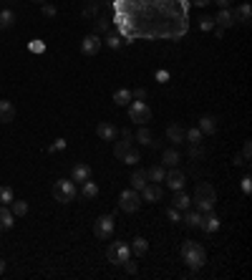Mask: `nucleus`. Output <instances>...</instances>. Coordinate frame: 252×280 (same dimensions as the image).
<instances>
[{
  "instance_id": "obj_29",
  "label": "nucleus",
  "mask_w": 252,
  "mask_h": 280,
  "mask_svg": "<svg viewBox=\"0 0 252 280\" xmlns=\"http://www.w3.org/2000/svg\"><path fill=\"white\" fill-rule=\"evenodd\" d=\"M10 212L15 217H25L28 215V202H23V199H13V202H10Z\"/></svg>"
},
{
  "instance_id": "obj_51",
  "label": "nucleus",
  "mask_w": 252,
  "mask_h": 280,
  "mask_svg": "<svg viewBox=\"0 0 252 280\" xmlns=\"http://www.w3.org/2000/svg\"><path fill=\"white\" fill-rule=\"evenodd\" d=\"M33 3H40V5H43V3H48V0H33Z\"/></svg>"
},
{
  "instance_id": "obj_30",
  "label": "nucleus",
  "mask_w": 252,
  "mask_h": 280,
  "mask_svg": "<svg viewBox=\"0 0 252 280\" xmlns=\"http://www.w3.org/2000/svg\"><path fill=\"white\" fill-rule=\"evenodd\" d=\"M114 101H116V106H126V104H131V91H129V89H119V91L114 94Z\"/></svg>"
},
{
  "instance_id": "obj_41",
  "label": "nucleus",
  "mask_w": 252,
  "mask_h": 280,
  "mask_svg": "<svg viewBox=\"0 0 252 280\" xmlns=\"http://www.w3.org/2000/svg\"><path fill=\"white\" fill-rule=\"evenodd\" d=\"M43 15H46V18H56V5L43 3Z\"/></svg>"
},
{
  "instance_id": "obj_38",
  "label": "nucleus",
  "mask_w": 252,
  "mask_h": 280,
  "mask_svg": "<svg viewBox=\"0 0 252 280\" xmlns=\"http://www.w3.org/2000/svg\"><path fill=\"white\" fill-rule=\"evenodd\" d=\"M166 215H169L172 222H182V210H177V207H169V210H166Z\"/></svg>"
},
{
  "instance_id": "obj_13",
  "label": "nucleus",
  "mask_w": 252,
  "mask_h": 280,
  "mask_svg": "<svg viewBox=\"0 0 252 280\" xmlns=\"http://www.w3.org/2000/svg\"><path fill=\"white\" fill-rule=\"evenodd\" d=\"M0 122L3 124L15 122V104L13 101H0Z\"/></svg>"
},
{
  "instance_id": "obj_39",
  "label": "nucleus",
  "mask_w": 252,
  "mask_h": 280,
  "mask_svg": "<svg viewBox=\"0 0 252 280\" xmlns=\"http://www.w3.org/2000/svg\"><path fill=\"white\" fill-rule=\"evenodd\" d=\"M121 265H124V268H126V273H131V275H136V270H139V268H136V263H134V260H131V258H129V260H124V263H121Z\"/></svg>"
},
{
  "instance_id": "obj_37",
  "label": "nucleus",
  "mask_w": 252,
  "mask_h": 280,
  "mask_svg": "<svg viewBox=\"0 0 252 280\" xmlns=\"http://www.w3.org/2000/svg\"><path fill=\"white\" fill-rule=\"evenodd\" d=\"M104 43H106L109 48H114V51H116V48H121V38H119L116 33H111V35L106 38V41H104Z\"/></svg>"
},
{
  "instance_id": "obj_18",
  "label": "nucleus",
  "mask_w": 252,
  "mask_h": 280,
  "mask_svg": "<svg viewBox=\"0 0 252 280\" xmlns=\"http://www.w3.org/2000/svg\"><path fill=\"white\" fill-rule=\"evenodd\" d=\"M15 222V215L10 212L8 205H0V230H10Z\"/></svg>"
},
{
  "instance_id": "obj_49",
  "label": "nucleus",
  "mask_w": 252,
  "mask_h": 280,
  "mask_svg": "<svg viewBox=\"0 0 252 280\" xmlns=\"http://www.w3.org/2000/svg\"><path fill=\"white\" fill-rule=\"evenodd\" d=\"M215 3H217L220 8H230V3H232V0H215Z\"/></svg>"
},
{
  "instance_id": "obj_34",
  "label": "nucleus",
  "mask_w": 252,
  "mask_h": 280,
  "mask_svg": "<svg viewBox=\"0 0 252 280\" xmlns=\"http://www.w3.org/2000/svg\"><path fill=\"white\" fill-rule=\"evenodd\" d=\"M184 139H187L189 144H202V139H204V134L199 132V127H194V129H189V132H184Z\"/></svg>"
},
{
  "instance_id": "obj_28",
  "label": "nucleus",
  "mask_w": 252,
  "mask_h": 280,
  "mask_svg": "<svg viewBox=\"0 0 252 280\" xmlns=\"http://www.w3.org/2000/svg\"><path fill=\"white\" fill-rule=\"evenodd\" d=\"M10 25H15V13L13 10H0V30H8Z\"/></svg>"
},
{
  "instance_id": "obj_7",
  "label": "nucleus",
  "mask_w": 252,
  "mask_h": 280,
  "mask_svg": "<svg viewBox=\"0 0 252 280\" xmlns=\"http://www.w3.org/2000/svg\"><path fill=\"white\" fill-rule=\"evenodd\" d=\"M114 225H116V220H114L111 215H101V217L96 220V225H94V235H96L99 240H109V237L114 235Z\"/></svg>"
},
{
  "instance_id": "obj_9",
  "label": "nucleus",
  "mask_w": 252,
  "mask_h": 280,
  "mask_svg": "<svg viewBox=\"0 0 252 280\" xmlns=\"http://www.w3.org/2000/svg\"><path fill=\"white\" fill-rule=\"evenodd\" d=\"M131 141H134V134L129 132V129H124V132H119V141L114 144V156L116 159H121L126 151L131 149Z\"/></svg>"
},
{
  "instance_id": "obj_44",
  "label": "nucleus",
  "mask_w": 252,
  "mask_h": 280,
  "mask_svg": "<svg viewBox=\"0 0 252 280\" xmlns=\"http://www.w3.org/2000/svg\"><path fill=\"white\" fill-rule=\"evenodd\" d=\"M28 48H30L33 53H43V51H46V46L40 43V41H30V46H28Z\"/></svg>"
},
{
  "instance_id": "obj_23",
  "label": "nucleus",
  "mask_w": 252,
  "mask_h": 280,
  "mask_svg": "<svg viewBox=\"0 0 252 280\" xmlns=\"http://www.w3.org/2000/svg\"><path fill=\"white\" fill-rule=\"evenodd\" d=\"M250 154H252V144L245 141V144H242V154L235 156V164H237V167H250Z\"/></svg>"
},
{
  "instance_id": "obj_17",
  "label": "nucleus",
  "mask_w": 252,
  "mask_h": 280,
  "mask_svg": "<svg viewBox=\"0 0 252 280\" xmlns=\"http://www.w3.org/2000/svg\"><path fill=\"white\" fill-rule=\"evenodd\" d=\"M129 182H131V189L141 192V189L149 184V179H146V169H134V172H131V177H129Z\"/></svg>"
},
{
  "instance_id": "obj_15",
  "label": "nucleus",
  "mask_w": 252,
  "mask_h": 280,
  "mask_svg": "<svg viewBox=\"0 0 252 280\" xmlns=\"http://www.w3.org/2000/svg\"><path fill=\"white\" fill-rule=\"evenodd\" d=\"M232 18H235V23L247 25V23H250V18H252V8H250V3H242L240 8H235V10H232Z\"/></svg>"
},
{
  "instance_id": "obj_8",
  "label": "nucleus",
  "mask_w": 252,
  "mask_h": 280,
  "mask_svg": "<svg viewBox=\"0 0 252 280\" xmlns=\"http://www.w3.org/2000/svg\"><path fill=\"white\" fill-rule=\"evenodd\" d=\"M164 182H166V187H169V189L179 192V189H184V184H187V177H184V172H182V169H177V167H169V172L164 174Z\"/></svg>"
},
{
  "instance_id": "obj_6",
  "label": "nucleus",
  "mask_w": 252,
  "mask_h": 280,
  "mask_svg": "<svg viewBox=\"0 0 252 280\" xmlns=\"http://www.w3.org/2000/svg\"><path fill=\"white\" fill-rule=\"evenodd\" d=\"M129 119L136 124H146L151 119V109L144 104V101H131L129 104Z\"/></svg>"
},
{
  "instance_id": "obj_2",
  "label": "nucleus",
  "mask_w": 252,
  "mask_h": 280,
  "mask_svg": "<svg viewBox=\"0 0 252 280\" xmlns=\"http://www.w3.org/2000/svg\"><path fill=\"white\" fill-rule=\"evenodd\" d=\"M182 260L192 268V270H199L204 263H207V253L199 243H194V240H187V243L182 245Z\"/></svg>"
},
{
  "instance_id": "obj_36",
  "label": "nucleus",
  "mask_w": 252,
  "mask_h": 280,
  "mask_svg": "<svg viewBox=\"0 0 252 280\" xmlns=\"http://www.w3.org/2000/svg\"><path fill=\"white\" fill-rule=\"evenodd\" d=\"M199 28H202L204 33L215 30V18H209V15H202V18H199Z\"/></svg>"
},
{
  "instance_id": "obj_11",
  "label": "nucleus",
  "mask_w": 252,
  "mask_h": 280,
  "mask_svg": "<svg viewBox=\"0 0 252 280\" xmlns=\"http://www.w3.org/2000/svg\"><path fill=\"white\" fill-rule=\"evenodd\" d=\"M141 197L146 199V202H161V199H164V189H161L156 182H149V184L141 189Z\"/></svg>"
},
{
  "instance_id": "obj_4",
  "label": "nucleus",
  "mask_w": 252,
  "mask_h": 280,
  "mask_svg": "<svg viewBox=\"0 0 252 280\" xmlns=\"http://www.w3.org/2000/svg\"><path fill=\"white\" fill-rule=\"evenodd\" d=\"M106 258H109V263L121 265L124 260H129V258H131V248L126 245V243H121V240H116V243H111V245H109Z\"/></svg>"
},
{
  "instance_id": "obj_10",
  "label": "nucleus",
  "mask_w": 252,
  "mask_h": 280,
  "mask_svg": "<svg viewBox=\"0 0 252 280\" xmlns=\"http://www.w3.org/2000/svg\"><path fill=\"white\" fill-rule=\"evenodd\" d=\"M101 46H104V41L96 35V33H91V35H86L81 41V53L83 56H96L99 51H101Z\"/></svg>"
},
{
  "instance_id": "obj_32",
  "label": "nucleus",
  "mask_w": 252,
  "mask_h": 280,
  "mask_svg": "<svg viewBox=\"0 0 252 280\" xmlns=\"http://www.w3.org/2000/svg\"><path fill=\"white\" fill-rule=\"evenodd\" d=\"M164 174H166V172H164L161 167H156V164H154L151 169H146V179H149V182H156V184L164 182Z\"/></svg>"
},
{
  "instance_id": "obj_45",
  "label": "nucleus",
  "mask_w": 252,
  "mask_h": 280,
  "mask_svg": "<svg viewBox=\"0 0 252 280\" xmlns=\"http://www.w3.org/2000/svg\"><path fill=\"white\" fill-rule=\"evenodd\" d=\"M104 30H109V20L106 18H99L96 20V33H104Z\"/></svg>"
},
{
  "instance_id": "obj_14",
  "label": "nucleus",
  "mask_w": 252,
  "mask_h": 280,
  "mask_svg": "<svg viewBox=\"0 0 252 280\" xmlns=\"http://www.w3.org/2000/svg\"><path fill=\"white\" fill-rule=\"evenodd\" d=\"M71 179L78 182V184H83L86 179H91V167H89V164H76V167L71 169Z\"/></svg>"
},
{
  "instance_id": "obj_20",
  "label": "nucleus",
  "mask_w": 252,
  "mask_h": 280,
  "mask_svg": "<svg viewBox=\"0 0 252 280\" xmlns=\"http://www.w3.org/2000/svg\"><path fill=\"white\" fill-rule=\"evenodd\" d=\"M189 205H192V197L184 192V189H179V192H174V202H172V207H177V210H189Z\"/></svg>"
},
{
  "instance_id": "obj_42",
  "label": "nucleus",
  "mask_w": 252,
  "mask_h": 280,
  "mask_svg": "<svg viewBox=\"0 0 252 280\" xmlns=\"http://www.w3.org/2000/svg\"><path fill=\"white\" fill-rule=\"evenodd\" d=\"M146 99V89H136L131 91V101H144Z\"/></svg>"
},
{
  "instance_id": "obj_27",
  "label": "nucleus",
  "mask_w": 252,
  "mask_h": 280,
  "mask_svg": "<svg viewBox=\"0 0 252 280\" xmlns=\"http://www.w3.org/2000/svg\"><path fill=\"white\" fill-rule=\"evenodd\" d=\"M182 222H184L187 227H199V225H202V212H199V210L187 212V215H182Z\"/></svg>"
},
{
  "instance_id": "obj_26",
  "label": "nucleus",
  "mask_w": 252,
  "mask_h": 280,
  "mask_svg": "<svg viewBox=\"0 0 252 280\" xmlns=\"http://www.w3.org/2000/svg\"><path fill=\"white\" fill-rule=\"evenodd\" d=\"M99 194V187H96V182H91V179H86L83 182V187H81V197L83 199H94Z\"/></svg>"
},
{
  "instance_id": "obj_12",
  "label": "nucleus",
  "mask_w": 252,
  "mask_h": 280,
  "mask_svg": "<svg viewBox=\"0 0 252 280\" xmlns=\"http://www.w3.org/2000/svg\"><path fill=\"white\" fill-rule=\"evenodd\" d=\"M204 232H209V235H212V232H217L220 230V217L217 215H212V212H202V225H199Z\"/></svg>"
},
{
  "instance_id": "obj_21",
  "label": "nucleus",
  "mask_w": 252,
  "mask_h": 280,
  "mask_svg": "<svg viewBox=\"0 0 252 280\" xmlns=\"http://www.w3.org/2000/svg\"><path fill=\"white\" fill-rule=\"evenodd\" d=\"M166 139H169L172 144H182L184 141V129L179 124H169L166 127Z\"/></svg>"
},
{
  "instance_id": "obj_33",
  "label": "nucleus",
  "mask_w": 252,
  "mask_h": 280,
  "mask_svg": "<svg viewBox=\"0 0 252 280\" xmlns=\"http://www.w3.org/2000/svg\"><path fill=\"white\" fill-rule=\"evenodd\" d=\"M136 141H139V144H146V146H151V141H154V134H151L146 127H141V129L136 132Z\"/></svg>"
},
{
  "instance_id": "obj_35",
  "label": "nucleus",
  "mask_w": 252,
  "mask_h": 280,
  "mask_svg": "<svg viewBox=\"0 0 252 280\" xmlns=\"http://www.w3.org/2000/svg\"><path fill=\"white\" fill-rule=\"evenodd\" d=\"M121 159H124V164H131V167H134V164H139V162H141V156H139V154H136V151H134V149H129V151H126V154H124V156H121Z\"/></svg>"
},
{
  "instance_id": "obj_19",
  "label": "nucleus",
  "mask_w": 252,
  "mask_h": 280,
  "mask_svg": "<svg viewBox=\"0 0 252 280\" xmlns=\"http://www.w3.org/2000/svg\"><path fill=\"white\" fill-rule=\"evenodd\" d=\"M199 132H202V134H207V137H209V134H215V132H217V119H215V116H209V114H207V116H202V119H199Z\"/></svg>"
},
{
  "instance_id": "obj_5",
  "label": "nucleus",
  "mask_w": 252,
  "mask_h": 280,
  "mask_svg": "<svg viewBox=\"0 0 252 280\" xmlns=\"http://www.w3.org/2000/svg\"><path fill=\"white\" fill-rule=\"evenodd\" d=\"M119 207H121L124 212H136V210L141 207V194H139L136 189H124V192L119 194Z\"/></svg>"
},
{
  "instance_id": "obj_46",
  "label": "nucleus",
  "mask_w": 252,
  "mask_h": 280,
  "mask_svg": "<svg viewBox=\"0 0 252 280\" xmlns=\"http://www.w3.org/2000/svg\"><path fill=\"white\" fill-rule=\"evenodd\" d=\"M202 154H204V151H202V146H199V144H192V146H189V156H194V159H197V156H202Z\"/></svg>"
},
{
  "instance_id": "obj_22",
  "label": "nucleus",
  "mask_w": 252,
  "mask_h": 280,
  "mask_svg": "<svg viewBox=\"0 0 252 280\" xmlns=\"http://www.w3.org/2000/svg\"><path fill=\"white\" fill-rule=\"evenodd\" d=\"M215 25H220V28H230V25H235L232 10H230V8H222V10L217 13V18H215Z\"/></svg>"
},
{
  "instance_id": "obj_25",
  "label": "nucleus",
  "mask_w": 252,
  "mask_h": 280,
  "mask_svg": "<svg viewBox=\"0 0 252 280\" xmlns=\"http://www.w3.org/2000/svg\"><path fill=\"white\" fill-rule=\"evenodd\" d=\"M161 162H164L166 167H177V164H179V151H177V149H164Z\"/></svg>"
},
{
  "instance_id": "obj_43",
  "label": "nucleus",
  "mask_w": 252,
  "mask_h": 280,
  "mask_svg": "<svg viewBox=\"0 0 252 280\" xmlns=\"http://www.w3.org/2000/svg\"><path fill=\"white\" fill-rule=\"evenodd\" d=\"M48 149H51V151H63V149H66V139H56Z\"/></svg>"
},
{
  "instance_id": "obj_1",
  "label": "nucleus",
  "mask_w": 252,
  "mask_h": 280,
  "mask_svg": "<svg viewBox=\"0 0 252 280\" xmlns=\"http://www.w3.org/2000/svg\"><path fill=\"white\" fill-rule=\"evenodd\" d=\"M192 202L197 205V210H199V212H212V207H215V202H217V192H215V187L209 184V182L197 184Z\"/></svg>"
},
{
  "instance_id": "obj_48",
  "label": "nucleus",
  "mask_w": 252,
  "mask_h": 280,
  "mask_svg": "<svg viewBox=\"0 0 252 280\" xmlns=\"http://www.w3.org/2000/svg\"><path fill=\"white\" fill-rule=\"evenodd\" d=\"M192 3H194L197 8H204V5H209V3H212V0H192Z\"/></svg>"
},
{
  "instance_id": "obj_40",
  "label": "nucleus",
  "mask_w": 252,
  "mask_h": 280,
  "mask_svg": "<svg viewBox=\"0 0 252 280\" xmlns=\"http://www.w3.org/2000/svg\"><path fill=\"white\" fill-rule=\"evenodd\" d=\"M242 192H245V194H250V192H252V177H250V174H245V177H242Z\"/></svg>"
},
{
  "instance_id": "obj_50",
  "label": "nucleus",
  "mask_w": 252,
  "mask_h": 280,
  "mask_svg": "<svg viewBox=\"0 0 252 280\" xmlns=\"http://www.w3.org/2000/svg\"><path fill=\"white\" fill-rule=\"evenodd\" d=\"M3 273H5V260L0 258V275H3Z\"/></svg>"
},
{
  "instance_id": "obj_16",
  "label": "nucleus",
  "mask_w": 252,
  "mask_h": 280,
  "mask_svg": "<svg viewBox=\"0 0 252 280\" xmlns=\"http://www.w3.org/2000/svg\"><path fill=\"white\" fill-rule=\"evenodd\" d=\"M96 134H99L104 141H116V134H119V132H116V127H114V124L101 122V124L96 127Z\"/></svg>"
},
{
  "instance_id": "obj_3",
  "label": "nucleus",
  "mask_w": 252,
  "mask_h": 280,
  "mask_svg": "<svg viewBox=\"0 0 252 280\" xmlns=\"http://www.w3.org/2000/svg\"><path fill=\"white\" fill-rule=\"evenodd\" d=\"M53 197H56V202H61V205L73 202V199H76V184H73V179H58L53 184Z\"/></svg>"
},
{
  "instance_id": "obj_31",
  "label": "nucleus",
  "mask_w": 252,
  "mask_h": 280,
  "mask_svg": "<svg viewBox=\"0 0 252 280\" xmlns=\"http://www.w3.org/2000/svg\"><path fill=\"white\" fill-rule=\"evenodd\" d=\"M13 199H15V192L8 184H0V205H10Z\"/></svg>"
},
{
  "instance_id": "obj_47",
  "label": "nucleus",
  "mask_w": 252,
  "mask_h": 280,
  "mask_svg": "<svg viewBox=\"0 0 252 280\" xmlns=\"http://www.w3.org/2000/svg\"><path fill=\"white\" fill-rule=\"evenodd\" d=\"M156 78H159L161 84H166V78H169V73H166V71H156Z\"/></svg>"
},
{
  "instance_id": "obj_24",
  "label": "nucleus",
  "mask_w": 252,
  "mask_h": 280,
  "mask_svg": "<svg viewBox=\"0 0 252 280\" xmlns=\"http://www.w3.org/2000/svg\"><path fill=\"white\" fill-rule=\"evenodd\" d=\"M131 253L136 255V258H141V255H146V250H149V243H146V237H136V240H131Z\"/></svg>"
}]
</instances>
